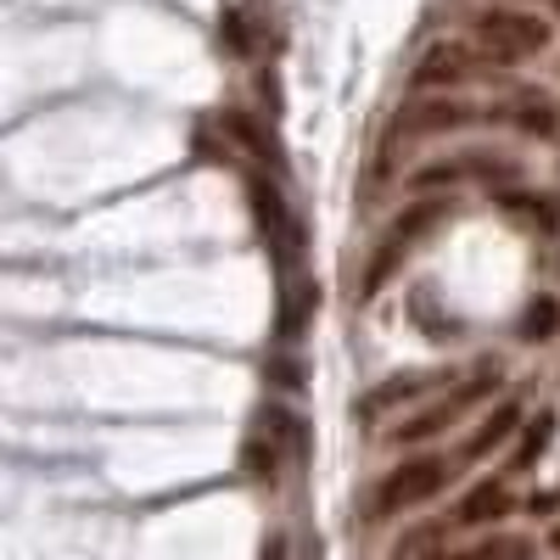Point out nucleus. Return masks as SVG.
<instances>
[{
    "label": "nucleus",
    "mask_w": 560,
    "mask_h": 560,
    "mask_svg": "<svg viewBox=\"0 0 560 560\" xmlns=\"http://www.w3.org/2000/svg\"><path fill=\"white\" fill-rule=\"evenodd\" d=\"M224 129H230V140H236V147H247L253 158H264V163H280V158H275V135H269L264 124H253L247 113H224Z\"/></svg>",
    "instance_id": "f3484780"
},
{
    "label": "nucleus",
    "mask_w": 560,
    "mask_h": 560,
    "mask_svg": "<svg viewBox=\"0 0 560 560\" xmlns=\"http://www.w3.org/2000/svg\"><path fill=\"white\" fill-rule=\"evenodd\" d=\"M269 387L298 393V387H303V359H275V364H269Z\"/></svg>",
    "instance_id": "6ab92c4d"
},
{
    "label": "nucleus",
    "mask_w": 560,
    "mask_h": 560,
    "mask_svg": "<svg viewBox=\"0 0 560 560\" xmlns=\"http://www.w3.org/2000/svg\"><path fill=\"white\" fill-rule=\"evenodd\" d=\"M549 549H555V555H560V522H555V527H549Z\"/></svg>",
    "instance_id": "412c9836"
},
{
    "label": "nucleus",
    "mask_w": 560,
    "mask_h": 560,
    "mask_svg": "<svg viewBox=\"0 0 560 560\" xmlns=\"http://www.w3.org/2000/svg\"><path fill=\"white\" fill-rule=\"evenodd\" d=\"M448 477H454V459H443V454H409V459H398L393 471H382L376 488H370L364 522L382 527V522L404 516V510H415V504H432L448 488Z\"/></svg>",
    "instance_id": "f257e3e1"
},
{
    "label": "nucleus",
    "mask_w": 560,
    "mask_h": 560,
    "mask_svg": "<svg viewBox=\"0 0 560 560\" xmlns=\"http://www.w3.org/2000/svg\"><path fill=\"white\" fill-rule=\"evenodd\" d=\"M549 39H555V23H544L538 12H522V7H482L471 18V45L493 68H510V62H527V57L549 51Z\"/></svg>",
    "instance_id": "f03ea898"
},
{
    "label": "nucleus",
    "mask_w": 560,
    "mask_h": 560,
    "mask_svg": "<svg viewBox=\"0 0 560 560\" xmlns=\"http://www.w3.org/2000/svg\"><path fill=\"white\" fill-rule=\"evenodd\" d=\"M308 308H314V292L298 280V287L287 292V303H280V314H275V342H298L303 325H308Z\"/></svg>",
    "instance_id": "dca6fc26"
},
{
    "label": "nucleus",
    "mask_w": 560,
    "mask_h": 560,
    "mask_svg": "<svg viewBox=\"0 0 560 560\" xmlns=\"http://www.w3.org/2000/svg\"><path fill=\"white\" fill-rule=\"evenodd\" d=\"M404 253H409V247H404V242H393V236H382V242H376V258H370V264H364V275H359V298H364V303L387 292V280L404 269Z\"/></svg>",
    "instance_id": "4468645a"
},
{
    "label": "nucleus",
    "mask_w": 560,
    "mask_h": 560,
    "mask_svg": "<svg viewBox=\"0 0 560 560\" xmlns=\"http://www.w3.org/2000/svg\"><path fill=\"white\" fill-rule=\"evenodd\" d=\"M516 510H522V499H516V488H510V477H477L471 488L454 499L448 527H459V533H482V527H499L504 516H516Z\"/></svg>",
    "instance_id": "39448f33"
},
{
    "label": "nucleus",
    "mask_w": 560,
    "mask_h": 560,
    "mask_svg": "<svg viewBox=\"0 0 560 560\" xmlns=\"http://www.w3.org/2000/svg\"><path fill=\"white\" fill-rule=\"evenodd\" d=\"M555 331H560V298H555V292H538V298L527 303L522 325H516V337H522V342H549Z\"/></svg>",
    "instance_id": "2eb2a0df"
},
{
    "label": "nucleus",
    "mask_w": 560,
    "mask_h": 560,
    "mask_svg": "<svg viewBox=\"0 0 560 560\" xmlns=\"http://www.w3.org/2000/svg\"><path fill=\"white\" fill-rule=\"evenodd\" d=\"M499 213L522 230H560V197H533V191H499Z\"/></svg>",
    "instance_id": "9d476101"
},
{
    "label": "nucleus",
    "mask_w": 560,
    "mask_h": 560,
    "mask_svg": "<svg viewBox=\"0 0 560 560\" xmlns=\"http://www.w3.org/2000/svg\"><path fill=\"white\" fill-rule=\"evenodd\" d=\"M465 124H477V107L459 102V96H420L398 113V135L409 140H432V135H454Z\"/></svg>",
    "instance_id": "423d86ee"
},
{
    "label": "nucleus",
    "mask_w": 560,
    "mask_h": 560,
    "mask_svg": "<svg viewBox=\"0 0 560 560\" xmlns=\"http://www.w3.org/2000/svg\"><path fill=\"white\" fill-rule=\"evenodd\" d=\"M516 179V163H504L499 152H459V158H438V163H420L409 174V191L420 197H438L443 185H471V179Z\"/></svg>",
    "instance_id": "20e7f679"
},
{
    "label": "nucleus",
    "mask_w": 560,
    "mask_h": 560,
    "mask_svg": "<svg viewBox=\"0 0 560 560\" xmlns=\"http://www.w3.org/2000/svg\"><path fill=\"white\" fill-rule=\"evenodd\" d=\"M438 382H448L443 370H398V376H387L382 387H370V393L359 398V420H376V415H387V409H404V404H415V398H427Z\"/></svg>",
    "instance_id": "6e6552de"
},
{
    "label": "nucleus",
    "mask_w": 560,
    "mask_h": 560,
    "mask_svg": "<svg viewBox=\"0 0 560 560\" xmlns=\"http://www.w3.org/2000/svg\"><path fill=\"white\" fill-rule=\"evenodd\" d=\"M443 219H448V202H443V197H420V202L398 208V219L387 224V236L404 242V247H415V242H427Z\"/></svg>",
    "instance_id": "ddd939ff"
},
{
    "label": "nucleus",
    "mask_w": 560,
    "mask_h": 560,
    "mask_svg": "<svg viewBox=\"0 0 560 560\" xmlns=\"http://www.w3.org/2000/svg\"><path fill=\"white\" fill-rule=\"evenodd\" d=\"M527 510H533V516H555V510H560V493H533Z\"/></svg>",
    "instance_id": "aec40b11"
},
{
    "label": "nucleus",
    "mask_w": 560,
    "mask_h": 560,
    "mask_svg": "<svg viewBox=\"0 0 560 560\" xmlns=\"http://www.w3.org/2000/svg\"><path fill=\"white\" fill-rule=\"evenodd\" d=\"M522 420H527V415H522V404H516V398H499V404L477 420V432L454 448V465H477V459H488L493 448H504L510 438L522 432Z\"/></svg>",
    "instance_id": "0eeeda50"
},
{
    "label": "nucleus",
    "mask_w": 560,
    "mask_h": 560,
    "mask_svg": "<svg viewBox=\"0 0 560 560\" xmlns=\"http://www.w3.org/2000/svg\"><path fill=\"white\" fill-rule=\"evenodd\" d=\"M482 51L477 45H459V39H438L420 51V62L409 68V90H420V96H454V90H465L471 79H482Z\"/></svg>",
    "instance_id": "7ed1b4c3"
},
{
    "label": "nucleus",
    "mask_w": 560,
    "mask_h": 560,
    "mask_svg": "<svg viewBox=\"0 0 560 560\" xmlns=\"http://www.w3.org/2000/svg\"><path fill=\"white\" fill-rule=\"evenodd\" d=\"M448 420H459L454 393H448V398H438V404H427V409H409V415L398 420V427L387 432V443H398V448H420V443L443 438V432H448Z\"/></svg>",
    "instance_id": "1a4fd4ad"
},
{
    "label": "nucleus",
    "mask_w": 560,
    "mask_h": 560,
    "mask_svg": "<svg viewBox=\"0 0 560 560\" xmlns=\"http://www.w3.org/2000/svg\"><path fill=\"white\" fill-rule=\"evenodd\" d=\"M443 560H538V544L527 533H488V538H471L448 549Z\"/></svg>",
    "instance_id": "f8f14e48"
},
{
    "label": "nucleus",
    "mask_w": 560,
    "mask_h": 560,
    "mask_svg": "<svg viewBox=\"0 0 560 560\" xmlns=\"http://www.w3.org/2000/svg\"><path fill=\"white\" fill-rule=\"evenodd\" d=\"M510 124L527 129V135H538V140H549V135L560 129V113H555V107H544V102H527V107L510 113Z\"/></svg>",
    "instance_id": "a211bd4d"
},
{
    "label": "nucleus",
    "mask_w": 560,
    "mask_h": 560,
    "mask_svg": "<svg viewBox=\"0 0 560 560\" xmlns=\"http://www.w3.org/2000/svg\"><path fill=\"white\" fill-rule=\"evenodd\" d=\"M555 427H560V420H555V409H538V415H527V420H522V432H516V454H510V471H516V477H527L533 465L549 454V443H555Z\"/></svg>",
    "instance_id": "9b49d317"
}]
</instances>
